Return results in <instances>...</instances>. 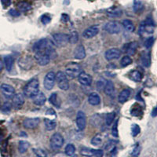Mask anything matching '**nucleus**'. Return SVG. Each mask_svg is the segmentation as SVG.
Masks as SVG:
<instances>
[{
  "label": "nucleus",
  "instance_id": "obj_1",
  "mask_svg": "<svg viewBox=\"0 0 157 157\" xmlns=\"http://www.w3.org/2000/svg\"><path fill=\"white\" fill-rule=\"evenodd\" d=\"M39 92V82L37 78H33L25 86L24 95L33 98Z\"/></svg>",
  "mask_w": 157,
  "mask_h": 157
},
{
  "label": "nucleus",
  "instance_id": "obj_2",
  "mask_svg": "<svg viewBox=\"0 0 157 157\" xmlns=\"http://www.w3.org/2000/svg\"><path fill=\"white\" fill-rule=\"evenodd\" d=\"M154 29V21L152 17H148L145 21L141 22V25H140L139 30H138V33L141 36H143L145 34H152L153 32Z\"/></svg>",
  "mask_w": 157,
  "mask_h": 157
},
{
  "label": "nucleus",
  "instance_id": "obj_3",
  "mask_svg": "<svg viewBox=\"0 0 157 157\" xmlns=\"http://www.w3.org/2000/svg\"><path fill=\"white\" fill-rule=\"evenodd\" d=\"M81 72L80 65L77 63H70L65 68V75L71 78L78 77Z\"/></svg>",
  "mask_w": 157,
  "mask_h": 157
},
{
  "label": "nucleus",
  "instance_id": "obj_4",
  "mask_svg": "<svg viewBox=\"0 0 157 157\" xmlns=\"http://www.w3.org/2000/svg\"><path fill=\"white\" fill-rule=\"evenodd\" d=\"M56 81L59 88L63 90H67L69 88V82L67 78V75L63 71H58L56 74Z\"/></svg>",
  "mask_w": 157,
  "mask_h": 157
},
{
  "label": "nucleus",
  "instance_id": "obj_5",
  "mask_svg": "<svg viewBox=\"0 0 157 157\" xmlns=\"http://www.w3.org/2000/svg\"><path fill=\"white\" fill-rule=\"evenodd\" d=\"M54 43L59 47H65L68 42V35L64 33H56L53 35Z\"/></svg>",
  "mask_w": 157,
  "mask_h": 157
},
{
  "label": "nucleus",
  "instance_id": "obj_6",
  "mask_svg": "<svg viewBox=\"0 0 157 157\" xmlns=\"http://www.w3.org/2000/svg\"><path fill=\"white\" fill-rule=\"evenodd\" d=\"M64 145V137L61 134L55 133L50 138V146L53 149H59Z\"/></svg>",
  "mask_w": 157,
  "mask_h": 157
},
{
  "label": "nucleus",
  "instance_id": "obj_7",
  "mask_svg": "<svg viewBox=\"0 0 157 157\" xmlns=\"http://www.w3.org/2000/svg\"><path fill=\"white\" fill-rule=\"evenodd\" d=\"M35 59H36V62L41 65V66H45L47 64H49L50 61V56L47 54V52L45 51H40L36 52L35 54Z\"/></svg>",
  "mask_w": 157,
  "mask_h": 157
},
{
  "label": "nucleus",
  "instance_id": "obj_8",
  "mask_svg": "<svg viewBox=\"0 0 157 157\" xmlns=\"http://www.w3.org/2000/svg\"><path fill=\"white\" fill-rule=\"evenodd\" d=\"M56 81V75L53 71H49L48 73L46 75L44 78V82H43V85H44L45 89L47 90H50L54 88V84H55Z\"/></svg>",
  "mask_w": 157,
  "mask_h": 157
},
{
  "label": "nucleus",
  "instance_id": "obj_9",
  "mask_svg": "<svg viewBox=\"0 0 157 157\" xmlns=\"http://www.w3.org/2000/svg\"><path fill=\"white\" fill-rule=\"evenodd\" d=\"M105 30L109 34H118L121 31V26L119 22L110 21L105 25Z\"/></svg>",
  "mask_w": 157,
  "mask_h": 157
},
{
  "label": "nucleus",
  "instance_id": "obj_10",
  "mask_svg": "<svg viewBox=\"0 0 157 157\" xmlns=\"http://www.w3.org/2000/svg\"><path fill=\"white\" fill-rule=\"evenodd\" d=\"M50 41H49L48 39H43L36 42L33 46V51L35 53L36 52H40V51H45L47 50V47H49V45L50 44Z\"/></svg>",
  "mask_w": 157,
  "mask_h": 157
},
{
  "label": "nucleus",
  "instance_id": "obj_11",
  "mask_svg": "<svg viewBox=\"0 0 157 157\" xmlns=\"http://www.w3.org/2000/svg\"><path fill=\"white\" fill-rule=\"evenodd\" d=\"M13 106L15 109H21L25 104V95L21 93H18L13 95L12 100Z\"/></svg>",
  "mask_w": 157,
  "mask_h": 157
},
{
  "label": "nucleus",
  "instance_id": "obj_12",
  "mask_svg": "<svg viewBox=\"0 0 157 157\" xmlns=\"http://www.w3.org/2000/svg\"><path fill=\"white\" fill-rule=\"evenodd\" d=\"M86 114L82 111H78L76 116V125L79 130H83L86 127Z\"/></svg>",
  "mask_w": 157,
  "mask_h": 157
},
{
  "label": "nucleus",
  "instance_id": "obj_13",
  "mask_svg": "<svg viewBox=\"0 0 157 157\" xmlns=\"http://www.w3.org/2000/svg\"><path fill=\"white\" fill-rule=\"evenodd\" d=\"M121 55V51L118 48H112L108 50L105 54V57L108 61H112L115 59L120 58Z\"/></svg>",
  "mask_w": 157,
  "mask_h": 157
},
{
  "label": "nucleus",
  "instance_id": "obj_14",
  "mask_svg": "<svg viewBox=\"0 0 157 157\" xmlns=\"http://www.w3.org/2000/svg\"><path fill=\"white\" fill-rule=\"evenodd\" d=\"M98 32H99V27L98 25H94L84 31L82 33V36L85 39H91V38L96 36L98 34Z\"/></svg>",
  "mask_w": 157,
  "mask_h": 157
},
{
  "label": "nucleus",
  "instance_id": "obj_15",
  "mask_svg": "<svg viewBox=\"0 0 157 157\" xmlns=\"http://www.w3.org/2000/svg\"><path fill=\"white\" fill-rule=\"evenodd\" d=\"M40 123V120L39 118H28L25 119L23 122V125L27 129H34L37 127Z\"/></svg>",
  "mask_w": 157,
  "mask_h": 157
},
{
  "label": "nucleus",
  "instance_id": "obj_16",
  "mask_svg": "<svg viewBox=\"0 0 157 157\" xmlns=\"http://www.w3.org/2000/svg\"><path fill=\"white\" fill-rule=\"evenodd\" d=\"M78 80L83 86H90L92 82V76L84 71H81L78 75Z\"/></svg>",
  "mask_w": 157,
  "mask_h": 157
},
{
  "label": "nucleus",
  "instance_id": "obj_17",
  "mask_svg": "<svg viewBox=\"0 0 157 157\" xmlns=\"http://www.w3.org/2000/svg\"><path fill=\"white\" fill-rule=\"evenodd\" d=\"M1 90H2L4 96L6 97L7 98H13L15 93L14 88L12 86H10V85H9V84L6 83L2 84V86H1Z\"/></svg>",
  "mask_w": 157,
  "mask_h": 157
},
{
  "label": "nucleus",
  "instance_id": "obj_18",
  "mask_svg": "<svg viewBox=\"0 0 157 157\" xmlns=\"http://www.w3.org/2000/svg\"><path fill=\"white\" fill-rule=\"evenodd\" d=\"M137 42H131L130 43H127V44L124 45L123 47V48H124V51L127 53L129 55H134L135 54L136 50L137 48Z\"/></svg>",
  "mask_w": 157,
  "mask_h": 157
},
{
  "label": "nucleus",
  "instance_id": "obj_19",
  "mask_svg": "<svg viewBox=\"0 0 157 157\" xmlns=\"http://www.w3.org/2000/svg\"><path fill=\"white\" fill-rule=\"evenodd\" d=\"M74 57H75V58L78 59V60L85 58L86 51H85V48H84L82 45H78V47L75 49V50H74Z\"/></svg>",
  "mask_w": 157,
  "mask_h": 157
},
{
  "label": "nucleus",
  "instance_id": "obj_20",
  "mask_svg": "<svg viewBox=\"0 0 157 157\" xmlns=\"http://www.w3.org/2000/svg\"><path fill=\"white\" fill-rule=\"evenodd\" d=\"M47 101V98L45 94L42 92H39L36 96L33 98V102L35 105L38 106H43Z\"/></svg>",
  "mask_w": 157,
  "mask_h": 157
},
{
  "label": "nucleus",
  "instance_id": "obj_21",
  "mask_svg": "<svg viewBox=\"0 0 157 157\" xmlns=\"http://www.w3.org/2000/svg\"><path fill=\"white\" fill-rule=\"evenodd\" d=\"M88 102L91 105H98L101 103V97L98 93H91L88 97Z\"/></svg>",
  "mask_w": 157,
  "mask_h": 157
},
{
  "label": "nucleus",
  "instance_id": "obj_22",
  "mask_svg": "<svg viewBox=\"0 0 157 157\" xmlns=\"http://www.w3.org/2000/svg\"><path fill=\"white\" fill-rule=\"evenodd\" d=\"M104 90H105V94H107L108 96H113L115 92V86L113 82L111 80L106 81L105 87H104Z\"/></svg>",
  "mask_w": 157,
  "mask_h": 157
},
{
  "label": "nucleus",
  "instance_id": "obj_23",
  "mask_svg": "<svg viewBox=\"0 0 157 157\" xmlns=\"http://www.w3.org/2000/svg\"><path fill=\"white\" fill-rule=\"evenodd\" d=\"M141 64L145 68H149L151 65V56H150V53L148 52H145L143 53L141 57Z\"/></svg>",
  "mask_w": 157,
  "mask_h": 157
},
{
  "label": "nucleus",
  "instance_id": "obj_24",
  "mask_svg": "<svg viewBox=\"0 0 157 157\" xmlns=\"http://www.w3.org/2000/svg\"><path fill=\"white\" fill-rule=\"evenodd\" d=\"M130 96V90L128 89L123 90L120 93L119 96H118V101L120 103H124L128 100V98Z\"/></svg>",
  "mask_w": 157,
  "mask_h": 157
},
{
  "label": "nucleus",
  "instance_id": "obj_25",
  "mask_svg": "<svg viewBox=\"0 0 157 157\" xmlns=\"http://www.w3.org/2000/svg\"><path fill=\"white\" fill-rule=\"evenodd\" d=\"M133 10L136 13H140L144 10V4L141 0H134L133 4Z\"/></svg>",
  "mask_w": 157,
  "mask_h": 157
},
{
  "label": "nucleus",
  "instance_id": "obj_26",
  "mask_svg": "<svg viewBox=\"0 0 157 157\" xmlns=\"http://www.w3.org/2000/svg\"><path fill=\"white\" fill-rule=\"evenodd\" d=\"M13 58L11 55H7L4 57V64H5V67L8 71H10L12 70L13 66Z\"/></svg>",
  "mask_w": 157,
  "mask_h": 157
},
{
  "label": "nucleus",
  "instance_id": "obj_27",
  "mask_svg": "<svg viewBox=\"0 0 157 157\" xmlns=\"http://www.w3.org/2000/svg\"><path fill=\"white\" fill-rule=\"evenodd\" d=\"M17 9L21 12H27L32 9V6L29 2L23 1V2H21L17 4Z\"/></svg>",
  "mask_w": 157,
  "mask_h": 157
},
{
  "label": "nucleus",
  "instance_id": "obj_28",
  "mask_svg": "<svg viewBox=\"0 0 157 157\" xmlns=\"http://www.w3.org/2000/svg\"><path fill=\"white\" fill-rule=\"evenodd\" d=\"M108 14L111 17H120L122 15V10L118 8L112 7L107 10Z\"/></svg>",
  "mask_w": 157,
  "mask_h": 157
},
{
  "label": "nucleus",
  "instance_id": "obj_29",
  "mask_svg": "<svg viewBox=\"0 0 157 157\" xmlns=\"http://www.w3.org/2000/svg\"><path fill=\"white\" fill-rule=\"evenodd\" d=\"M44 123H45V127H46V129L49 131H51V130H54L57 126V123H56V121L53 120H50V119H45L44 120Z\"/></svg>",
  "mask_w": 157,
  "mask_h": 157
},
{
  "label": "nucleus",
  "instance_id": "obj_30",
  "mask_svg": "<svg viewBox=\"0 0 157 157\" xmlns=\"http://www.w3.org/2000/svg\"><path fill=\"white\" fill-rule=\"evenodd\" d=\"M30 144L27 141H21L19 142V145H18V150H19L20 153H25L27 152V150L29 149Z\"/></svg>",
  "mask_w": 157,
  "mask_h": 157
},
{
  "label": "nucleus",
  "instance_id": "obj_31",
  "mask_svg": "<svg viewBox=\"0 0 157 157\" xmlns=\"http://www.w3.org/2000/svg\"><path fill=\"white\" fill-rule=\"evenodd\" d=\"M95 151L96 150L93 149V148H82L80 150V154L83 156L86 157H92L94 155Z\"/></svg>",
  "mask_w": 157,
  "mask_h": 157
},
{
  "label": "nucleus",
  "instance_id": "obj_32",
  "mask_svg": "<svg viewBox=\"0 0 157 157\" xmlns=\"http://www.w3.org/2000/svg\"><path fill=\"white\" fill-rule=\"evenodd\" d=\"M123 25L127 32H133L134 31V24H133V22L131 21H130V20H124L123 21Z\"/></svg>",
  "mask_w": 157,
  "mask_h": 157
},
{
  "label": "nucleus",
  "instance_id": "obj_33",
  "mask_svg": "<svg viewBox=\"0 0 157 157\" xmlns=\"http://www.w3.org/2000/svg\"><path fill=\"white\" fill-rule=\"evenodd\" d=\"M78 41V32H75V31L71 32V33H70V35H68V42H69L71 44H75Z\"/></svg>",
  "mask_w": 157,
  "mask_h": 157
},
{
  "label": "nucleus",
  "instance_id": "obj_34",
  "mask_svg": "<svg viewBox=\"0 0 157 157\" xmlns=\"http://www.w3.org/2000/svg\"><path fill=\"white\" fill-rule=\"evenodd\" d=\"M130 78H131L132 80L135 81V82H140V81L141 80V78H142V75H141V73L140 71L134 70V71H131V73H130Z\"/></svg>",
  "mask_w": 157,
  "mask_h": 157
},
{
  "label": "nucleus",
  "instance_id": "obj_35",
  "mask_svg": "<svg viewBox=\"0 0 157 157\" xmlns=\"http://www.w3.org/2000/svg\"><path fill=\"white\" fill-rule=\"evenodd\" d=\"M65 154L68 156H71L73 155L75 152V147L73 144H68L67 146L65 147Z\"/></svg>",
  "mask_w": 157,
  "mask_h": 157
},
{
  "label": "nucleus",
  "instance_id": "obj_36",
  "mask_svg": "<svg viewBox=\"0 0 157 157\" xmlns=\"http://www.w3.org/2000/svg\"><path fill=\"white\" fill-rule=\"evenodd\" d=\"M131 63H132V59H131V57L130 56H124L122 58L121 61H120V65L124 68V67H127L128 65H130Z\"/></svg>",
  "mask_w": 157,
  "mask_h": 157
},
{
  "label": "nucleus",
  "instance_id": "obj_37",
  "mask_svg": "<svg viewBox=\"0 0 157 157\" xmlns=\"http://www.w3.org/2000/svg\"><path fill=\"white\" fill-rule=\"evenodd\" d=\"M102 142V137L101 134H97L96 136L92 138L91 140V144L94 146H98V145H100Z\"/></svg>",
  "mask_w": 157,
  "mask_h": 157
},
{
  "label": "nucleus",
  "instance_id": "obj_38",
  "mask_svg": "<svg viewBox=\"0 0 157 157\" xmlns=\"http://www.w3.org/2000/svg\"><path fill=\"white\" fill-rule=\"evenodd\" d=\"M141 132V128L137 124H133L131 127V134L133 137H136L137 135L140 134Z\"/></svg>",
  "mask_w": 157,
  "mask_h": 157
},
{
  "label": "nucleus",
  "instance_id": "obj_39",
  "mask_svg": "<svg viewBox=\"0 0 157 157\" xmlns=\"http://www.w3.org/2000/svg\"><path fill=\"white\" fill-rule=\"evenodd\" d=\"M115 117H116V114H115V113H109V114L107 115V116H106V120H105L106 124H107L108 126H110L111 124L113 123Z\"/></svg>",
  "mask_w": 157,
  "mask_h": 157
},
{
  "label": "nucleus",
  "instance_id": "obj_40",
  "mask_svg": "<svg viewBox=\"0 0 157 157\" xmlns=\"http://www.w3.org/2000/svg\"><path fill=\"white\" fill-rule=\"evenodd\" d=\"M33 152L36 154V157H47V153L44 150L41 149V148H34Z\"/></svg>",
  "mask_w": 157,
  "mask_h": 157
},
{
  "label": "nucleus",
  "instance_id": "obj_41",
  "mask_svg": "<svg viewBox=\"0 0 157 157\" xmlns=\"http://www.w3.org/2000/svg\"><path fill=\"white\" fill-rule=\"evenodd\" d=\"M140 152H141V146H140L139 144H137V145L134 146V149L132 150L131 155H132V157H137L139 155Z\"/></svg>",
  "mask_w": 157,
  "mask_h": 157
},
{
  "label": "nucleus",
  "instance_id": "obj_42",
  "mask_svg": "<svg viewBox=\"0 0 157 157\" xmlns=\"http://www.w3.org/2000/svg\"><path fill=\"white\" fill-rule=\"evenodd\" d=\"M49 101H50V103L53 104L56 107H59L58 103L57 101V94H51V96L49 98Z\"/></svg>",
  "mask_w": 157,
  "mask_h": 157
},
{
  "label": "nucleus",
  "instance_id": "obj_43",
  "mask_svg": "<svg viewBox=\"0 0 157 157\" xmlns=\"http://www.w3.org/2000/svg\"><path fill=\"white\" fill-rule=\"evenodd\" d=\"M112 134H113V137H118V120H116L113 124V128H112Z\"/></svg>",
  "mask_w": 157,
  "mask_h": 157
},
{
  "label": "nucleus",
  "instance_id": "obj_44",
  "mask_svg": "<svg viewBox=\"0 0 157 157\" xmlns=\"http://www.w3.org/2000/svg\"><path fill=\"white\" fill-rule=\"evenodd\" d=\"M134 112H135V113H134L133 116H140V115H141V113H142V109H141V108L140 107V106H137L136 108H133V109H131V113H134Z\"/></svg>",
  "mask_w": 157,
  "mask_h": 157
},
{
  "label": "nucleus",
  "instance_id": "obj_45",
  "mask_svg": "<svg viewBox=\"0 0 157 157\" xmlns=\"http://www.w3.org/2000/svg\"><path fill=\"white\" fill-rule=\"evenodd\" d=\"M154 43V38L153 37H149L145 43V47L147 49H149L152 47V46Z\"/></svg>",
  "mask_w": 157,
  "mask_h": 157
},
{
  "label": "nucleus",
  "instance_id": "obj_46",
  "mask_svg": "<svg viewBox=\"0 0 157 157\" xmlns=\"http://www.w3.org/2000/svg\"><path fill=\"white\" fill-rule=\"evenodd\" d=\"M41 21L42 23L44 24V25H47V24H49L50 21H51V17H50L49 15L44 14L42 16Z\"/></svg>",
  "mask_w": 157,
  "mask_h": 157
},
{
  "label": "nucleus",
  "instance_id": "obj_47",
  "mask_svg": "<svg viewBox=\"0 0 157 157\" xmlns=\"http://www.w3.org/2000/svg\"><path fill=\"white\" fill-rule=\"evenodd\" d=\"M11 109V104L10 102H6L2 105V111L5 112V113H8Z\"/></svg>",
  "mask_w": 157,
  "mask_h": 157
},
{
  "label": "nucleus",
  "instance_id": "obj_48",
  "mask_svg": "<svg viewBox=\"0 0 157 157\" xmlns=\"http://www.w3.org/2000/svg\"><path fill=\"white\" fill-rule=\"evenodd\" d=\"M9 13L12 17H18L21 15V13H20L18 10H14V9H11L9 11Z\"/></svg>",
  "mask_w": 157,
  "mask_h": 157
},
{
  "label": "nucleus",
  "instance_id": "obj_49",
  "mask_svg": "<svg viewBox=\"0 0 157 157\" xmlns=\"http://www.w3.org/2000/svg\"><path fill=\"white\" fill-rule=\"evenodd\" d=\"M105 82H104L102 80L98 81V82H97V88H98V90H101L104 89V87H105Z\"/></svg>",
  "mask_w": 157,
  "mask_h": 157
},
{
  "label": "nucleus",
  "instance_id": "obj_50",
  "mask_svg": "<svg viewBox=\"0 0 157 157\" xmlns=\"http://www.w3.org/2000/svg\"><path fill=\"white\" fill-rule=\"evenodd\" d=\"M104 155V151L101 149H98L95 151V153L94 156L95 157H103Z\"/></svg>",
  "mask_w": 157,
  "mask_h": 157
},
{
  "label": "nucleus",
  "instance_id": "obj_51",
  "mask_svg": "<svg viewBox=\"0 0 157 157\" xmlns=\"http://www.w3.org/2000/svg\"><path fill=\"white\" fill-rule=\"evenodd\" d=\"M1 2H2V6H3L5 8L10 6L11 4V0H1Z\"/></svg>",
  "mask_w": 157,
  "mask_h": 157
},
{
  "label": "nucleus",
  "instance_id": "obj_52",
  "mask_svg": "<svg viewBox=\"0 0 157 157\" xmlns=\"http://www.w3.org/2000/svg\"><path fill=\"white\" fill-rule=\"evenodd\" d=\"M61 21H62V22H64V23H66L67 21H69V17H68V15L65 14V13H63V14L61 15Z\"/></svg>",
  "mask_w": 157,
  "mask_h": 157
},
{
  "label": "nucleus",
  "instance_id": "obj_53",
  "mask_svg": "<svg viewBox=\"0 0 157 157\" xmlns=\"http://www.w3.org/2000/svg\"><path fill=\"white\" fill-rule=\"evenodd\" d=\"M152 117H155V116H157V106H156V107L154 108L153 110H152Z\"/></svg>",
  "mask_w": 157,
  "mask_h": 157
},
{
  "label": "nucleus",
  "instance_id": "obj_54",
  "mask_svg": "<svg viewBox=\"0 0 157 157\" xmlns=\"http://www.w3.org/2000/svg\"><path fill=\"white\" fill-rule=\"evenodd\" d=\"M49 114H53V115H55V112H54V110L52 109H50L47 110V115H49Z\"/></svg>",
  "mask_w": 157,
  "mask_h": 157
},
{
  "label": "nucleus",
  "instance_id": "obj_55",
  "mask_svg": "<svg viewBox=\"0 0 157 157\" xmlns=\"http://www.w3.org/2000/svg\"><path fill=\"white\" fill-rule=\"evenodd\" d=\"M2 68H3V63H2V61L0 58V71H2Z\"/></svg>",
  "mask_w": 157,
  "mask_h": 157
},
{
  "label": "nucleus",
  "instance_id": "obj_56",
  "mask_svg": "<svg viewBox=\"0 0 157 157\" xmlns=\"http://www.w3.org/2000/svg\"><path fill=\"white\" fill-rule=\"evenodd\" d=\"M54 157H64V156L63 155V154H57V155H56Z\"/></svg>",
  "mask_w": 157,
  "mask_h": 157
}]
</instances>
